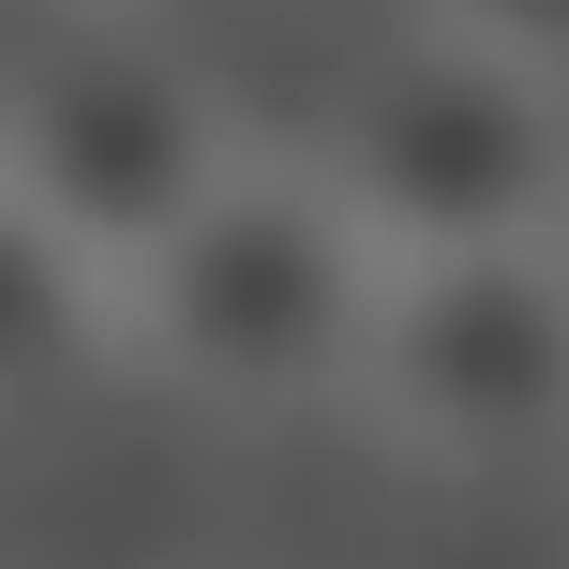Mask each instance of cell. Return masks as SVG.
<instances>
[{
	"label": "cell",
	"instance_id": "obj_1",
	"mask_svg": "<svg viewBox=\"0 0 569 569\" xmlns=\"http://www.w3.org/2000/svg\"><path fill=\"white\" fill-rule=\"evenodd\" d=\"M375 284H390V256L315 166H226L120 270V345H150L210 405H300L330 375H360Z\"/></svg>",
	"mask_w": 569,
	"mask_h": 569
},
{
	"label": "cell",
	"instance_id": "obj_2",
	"mask_svg": "<svg viewBox=\"0 0 569 569\" xmlns=\"http://www.w3.org/2000/svg\"><path fill=\"white\" fill-rule=\"evenodd\" d=\"M330 180L360 210L375 256H465V240H540L569 180V106L540 60L465 46V30H405L360 60L330 106Z\"/></svg>",
	"mask_w": 569,
	"mask_h": 569
},
{
	"label": "cell",
	"instance_id": "obj_3",
	"mask_svg": "<svg viewBox=\"0 0 569 569\" xmlns=\"http://www.w3.org/2000/svg\"><path fill=\"white\" fill-rule=\"evenodd\" d=\"M226 166H240L226 106H210V76L166 46V16H106V0H90L76 30H46V46L0 76V180H16L46 226H76L106 270H136Z\"/></svg>",
	"mask_w": 569,
	"mask_h": 569
},
{
	"label": "cell",
	"instance_id": "obj_4",
	"mask_svg": "<svg viewBox=\"0 0 569 569\" xmlns=\"http://www.w3.org/2000/svg\"><path fill=\"white\" fill-rule=\"evenodd\" d=\"M375 405L435 450H555L569 435V256L540 240H465V256H390L360 345Z\"/></svg>",
	"mask_w": 569,
	"mask_h": 569
},
{
	"label": "cell",
	"instance_id": "obj_5",
	"mask_svg": "<svg viewBox=\"0 0 569 569\" xmlns=\"http://www.w3.org/2000/svg\"><path fill=\"white\" fill-rule=\"evenodd\" d=\"M106 360H120V270L0 180V420H46Z\"/></svg>",
	"mask_w": 569,
	"mask_h": 569
},
{
	"label": "cell",
	"instance_id": "obj_6",
	"mask_svg": "<svg viewBox=\"0 0 569 569\" xmlns=\"http://www.w3.org/2000/svg\"><path fill=\"white\" fill-rule=\"evenodd\" d=\"M435 30H465V46H510V60H569V0H435Z\"/></svg>",
	"mask_w": 569,
	"mask_h": 569
},
{
	"label": "cell",
	"instance_id": "obj_7",
	"mask_svg": "<svg viewBox=\"0 0 569 569\" xmlns=\"http://www.w3.org/2000/svg\"><path fill=\"white\" fill-rule=\"evenodd\" d=\"M106 16H196V0H106Z\"/></svg>",
	"mask_w": 569,
	"mask_h": 569
}]
</instances>
